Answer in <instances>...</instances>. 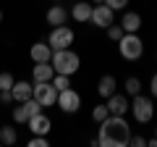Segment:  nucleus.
<instances>
[{
  "label": "nucleus",
  "instance_id": "1",
  "mask_svg": "<svg viewBox=\"0 0 157 147\" xmlns=\"http://www.w3.org/2000/svg\"><path fill=\"white\" fill-rule=\"evenodd\" d=\"M128 139H131V126L123 116H107L105 121H100L97 142L102 147H126Z\"/></svg>",
  "mask_w": 157,
  "mask_h": 147
},
{
  "label": "nucleus",
  "instance_id": "2",
  "mask_svg": "<svg viewBox=\"0 0 157 147\" xmlns=\"http://www.w3.org/2000/svg\"><path fill=\"white\" fill-rule=\"evenodd\" d=\"M55 74H66V76H73V74L81 68V58L71 50V47H63V50H52V58H50Z\"/></svg>",
  "mask_w": 157,
  "mask_h": 147
},
{
  "label": "nucleus",
  "instance_id": "3",
  "mask_svg": "<svg viewBox=\"0 0 157 147\" xmlns=\"http://www.w3.org/2000/svg\"><path fill=\"white\" fill-rule=\"evenodd\" d=\"M118 50L126 61H139L144 55V42H141L139 32H126L121 40H118Z\"/></svg>",
  "mask_w": 157,
  "mask_h": 147
},
{
  "label": "nucleus",
  "instance_id": "4",
  "mask_svg": "<svg viewBox=\"0 0 157 147\" xmlns=\"http://www.w3.org/2000/svg\"><path fill=\"white\" fill-rule=\"evenodd\" d=\"M131 116H134L136 124H149L152 118H155V100L147 95H134V100H131Z\"/></svg>",
  "mask_w": 157,
  "mask_h": 147
},
{
  "label": "nucleus",
  "instance_id": "5",
  "mask_svg": "<svg viewBox=\"0 0 157 147\" xmlns=\"http://www.w3.org/2000/svg\"><path fill=\"white\" fill-rule=\"evenodd\" d=\"M32 97H34L42 108H52V105L58 102V89L52 87V81H34Z\"/></svg>",
  "mask_w": 157,
  "mask_h": 147
},
{
  "label": "nucleus",
  "instance_id": "6",
  "mask_svg": "<svg viewBox=\"0 0 157 147\" xmlns=\"http://www.w3.org/2000/svg\"><path fill=\"white\" fill-rule=\"evenodd\" d=\"M73 40H76L73 29H71V26H66V24H60V26H52L50 37H47V45H50L52 50H63V47L73 45Z\"/></svg>",
  "mask_w": 157,
  "mask_h": 147
},
{
  "label": "nucleus",
  "instance_id": "7",
  "mask_svg": "<svg viewBox=\"0 0 157 147\" xmlns=\"http://www.w3.org/2000/svg\"><path fill=\"white\" fill-rule=\"evenodd\" d=\"M58 108H60L63 113H76L78 108H81V95H78L76 89H60L58 92V102H55Z\"/></svg>",
  "mask_w": 157,
  "mask_h": 147
},
{
  "label": "nucleus",
  "instance_id": "8",
  "mask_svg": "<svg viewBox=\"0 0 157 147\" xmlns=\"http://www.w3.org/2000/svg\"><path fill=\"white\" fill-rule=\"evenodd\" d=\"M39 110H42V105H39L34 97H29V100L18 102V108H13V121H16V124H26V121L32 118L34 113H39Z\"/></svg>",
  "mask_w": 157,
  "mask_h": 147
},
{
  "label": "nucleus",
  "instance_id": "9",
  "mask_svg": "<svg viewBox=\"0 0 157 147\" xmlns=\"http://www.w3.org/2000/svg\"><path fill=\"white\" fill-rule=\"evenodd\" d=\"M113 8L110 6H105V3H97V6H92V18L89 21L94 24V26H100V29H107L113 24Z\"/></svg>",
  "mask_w": 157,
  "mask_h": 147
},
{
  "label": "nucleus",
  "instance_id": "10",
  "mask_svg": "<svg viewBox=\"0 0 157 147\" xmlns=\"http://www.w3.org/2000/svg\"><path fill=\"white\" fill-rule=\"evenodd\" d=\"M105 105H107V110H110V116H126L128 108H131V100H128V95H115V92H113Z\"/></svg>",
  "mask_w": 157,
  "mask_h": 147
},
{
  "label": "nucleus",
  "instance_id": "11",
  "mask_svg": "<svg viewBox=\"0 0 157 147\" xmlns=\"http://www.w3.org/2000/svg\"><path fill=\"white\" fill-rule=\"evenodd\" d=\"M26 126H29V131H32V134H42V137H47V134H50V129H52V121L47 118L42 110H39V113H34L32 118L26 121Z\"/></svg>",
  "mask_w": 157,
  "mask_h": 147
},
{
  "label": "nucleus",
  "instance_id": "12",
  "mask_svg": "<svg viewBox=\"0 0 157 147\" xmlns=\"http://www.w3.org/2000/svg\"><path fill=\"white\" fill-rule=\"evenodd\" d=\"M71 18L78 24H86L92 18V6H89V0H76L71 6Z\"/></svg>",
  "mask_w": 157,
  "mask_h": 147
},
{
  "label": "nucleus",
  "instance_id": "13",
  "mask_svg": "<svg viewBox=\"0 0 157 147\" xmlns=\"http://www.w3.org/2000/svg\"><path fill=\"white\" fill-rule=\"evenodd\" d=\"M52 76H55V68H52L50 61L34 63V68H32V81H52Z\"/></svg>",
  "mask_w": 157,
  "mask_h": 147
},
{
  "label": "nucleus",
  "instance_id": "14",
  "mask_svg": "<svg viewBox=\"0 0 157 147\" xmlns=\"http://www.w3.org/2000/svg\"><path fill=\"white\" fill-rule=\"evenodd\" d=\"M29 55H32L34 63H45V61H50V58H52V47L47 45V42H34L32 50H29Z\"/></svg>",
  "mask_w": 157,
  "mask_h": 147
},
{
  "label": "nucleus",
  "instance_id": "15",
  "mask_svg": "<svg viewBox=\"0 0 157 147\" xmlns=\"http://www.w3.org/2000/svg\"><path fill=\"white\" fill-rule=\"evenodd\" d=\"M32 87H34V81H13V87H11L13 102H24V100H29V97H32Z\"/></svg>",
  "mask_w": 157,
  "mask_h": 147
},
{
  "label": "nucleus",
  "instance_id": "16",
  "mask_svg": "<svg viewBox=\"0 0 157 147\" xmlns=\"http://www.w3.org/2000/svg\"><path fill=\"white\" fill-rule=\"evenodd\" d=\"M45 21L50 24V26H60V24H66V21H68V11H66L63 6H52V8H47Z\"/></svg>",
  "mask_w": 157,
  "mask_h": 147
},
{
  "label": "nucleus",
  "instance_id": "17",
  "mask_svg": "<svg viewBox=\"0 0 157 147\" xmlns=\"http://www.w3.org/2000/svg\"><path fill=\"white\" fill-rule=\"evenodd\" d=\"M115 87H118V81H115V76H113V74H105V76H102L100 81H97V95L100 97H110L113 92H115Z\"/></svg>",
  "mask_w": 157,
  "mask_h": 147
},
{
  "label": "nucleus",
  "instance_id": "18",
  "mask_svg": "<svg viewBox=\"0 0 157 147\" xmlns=\"http://www.w3.org/2000/svg\"><path fill=\"white\" fill-rule=\"evenodd\" d=\"M121 26H123V32H139V29H141V16L136 11H126Z\"/></svg>",
  "mask_w": 157,
  "mask_h": 147
},
{
  "label": "nucleus",
  "instance_id": "19",
  "mask_svg": "<svg viewBox=\"0 0 157 147\" xmlns=\"http://www.w3.org/2000/svg\"><path fill=\"white\" fill-rule=\"evenodd\" d=\"M16 139H18V134L13 126H0V142L3 145H16Z\"/></svg>",
  "mask_w": 157,
  "mask_h": 147
},
{
  "label": "nucleus",
  "instance_id": "20",
  "mask_svg": "<svg viewBox=\"0 0 157 147\" xmlns=\"http://www.w3.org/2000/svg\"><path fill=\"white\" fill-rule=\"evenodd\" d=\"M123 89H126V95H128V97H134V95H139V92H141V81L136 79V76H128V79L123 81Z\"/></svg>",
  "mask_w": 157,
  "mask_h": 147
},
{
  "label": "nucleus",
  "instance_id": "21",
  "mask_svg": "<svg viewBox=\"0 0 157 147\" xmlns=\"http://www.w3.org/2000/svg\"><path fill=\"white\" fill-rule=\"evenodd\" d=\"M52 87H55L58 92L68 89V87H71V76H66V74H55V76H52Z\"/></svg>",
  "mask_w": 157,
  "mask_h": 147
},
{
  "label": "nucleus",
  "instance_id": "22",
  "mask_svg": "<svg viewBox=\"0 0 157 147\" xmlns=\"http://www.w3.org/2000/svg\"><path fill=\"white\" fill-rule=\"evenodd\" d=\"M105 32H107V37H110V40L113 42H118V40H121V37H123V26H121V24H110V26H107L105 29Z\"/></svg>",
  "mask_w": 157,
  "mask_h": 147
},
{
  "label": "nucleus",
  "instance_id": "23",
  "mask_svg": "<svg viewBox=\"0 0 157 147\" xmlns=\"http://www.w3.org/2000/svg\"><path fill=\"white\" fill-rule=\"evenodd\" d=\"M107 116H110V110H107V105H94V110H92V118L100 124V121H105Z\"/></svg>",
  "mask_w": 157,
  "mask_h": 147
},
{
  "label": "nucleus",
  "instance_id": "24",
  "mask_svg": "<svg viewBox=\"0 0 157 147\" xmlns=\"http://www.w3.org/2000/svg\"><path fill=\"white\" fill-rule=\"evenodd\" d=\"M13 81H16V79H13V76H11L8 71H3V74H0V89H11V87H13Z\"/></svg>",
  "mask_w": 157,
  "mask_h": 147
},
{
  "label": "nucleus",
  "instance_id": "25",
  "mask_svg": "<svg viewBox=\"0 0 157 147\" xmlns=\"http://www.w3.org/2000/svg\"><path fill=\"white\" fill-rule=\"evenodd\" d=\"M105 6H110L113 11H126V6H128V0H105Z\"/></svg>",
  "mask_w": 157,
  "mask_h": 147
},
{
  "label": "nucleus",
  "instance_id": "26",
  "mask_svg": "<svg viewBox=\"0 0 157 147\" xmlns=\"http://www.w3.org/2000/svg\"><path fill=\"white\" fill-rule=\"evenodd\" d=\"M29 147H47V137H42V134H34L32 139H29Z\"/></svg>",
  "mask_w": 157,
  "mask_h": 147
},
{
  "label": "nucleus",
  "instance_id": "27",
  "mask_svg": "<svg viewBox=\"0 0 157 147\" xmlns=\"http://www.w3.org/2000/svg\"><path fill=\"white\" fill-rule=\"evenodd\" d=\"M0 102H3V105H11V102H13L11 89H0Z\"/></svg>",
  "mask_w": 157,
  "mask_h": 147
},
{
  "label": "nucleus",
  "instance_id": "28",
  "mask_svg": "<svg viewBox=\"0 0 157 147\" xmlns=\"http://www.w3.org/2000/svg\"><path fill=\"white\" fill-rule=\"evenodd\" d=\"M149 89H152V95H149V97H152V100H157V71L152 74V81H149Z\"/></svg>",
  "mask_w": 157,
  "mask_h": 147
},
{
  "label": "nucleus",
  "instance_id": "29",
  "mask_svg": "<svg viewBox=\"0 0 157 147\" xmlns=\"http://www.w3.org/2000/svg\"><path fill=\"white\" fill-rule=\"evenodd\" d=\"M128 145H134V147H141V145H147V139H144V137H131V139H128Z\"/></svg>",
  "mask_w": 157,
  "mask_h": 147
},
{
  "label": "nucleus",
  "instance_id": "30",
  "mask_svg": "<svg viewBox=\"0 0 157 147\" xmlns=\"http://www.w3.org/2000/svg\"><path fill=\"white\" fill-rule=\"evenodd\" d=\"M147 145H149V147H157V137H152V139H147Z\"/></svg>",
  "mask_w": 157,
  "mask_h": 147
},
{
  "label": "nucleus",
  "instance_id": "31",
  "mask_svg": "<svg viewBox=\"0 0 157 147\" xmlns=\"http://www.w3.org/2000/svg\"><path fill=\"white\" fill-rule=\"evenodd\" d=\"M92 3H105V0H92Z\"/></svg>",
  "mask_w": 157,
  "mask_h": 147
},
{
  "label": "nucleus",
  "instance_id": "32",
  "mask_svg": "<svg viewBox=\"0 0 157 147\" xmlns=\"http://www.w3.org/2000/svg\"><path fill=\"white\" fill-rule=\"evenodd\" d=\"M0 24H3V11H0Z\"/></svg>",
  "mask_w": 157,
  "mask_h": 147
},
{
  "label": "nucleus",
  "instance_id": "33",
  "mask_svg": "<svg viewBox=\"0 0 157 147\" xmlns=\"http://www.w3.org/2000/svg\"><path fill=\"white\" fill-rule=\"evenodd\" d=\"M155 137H157V129H155Z\"/></svg>",
  "mask_w": 157,
  "mask_h": 147
}]
</instances>
